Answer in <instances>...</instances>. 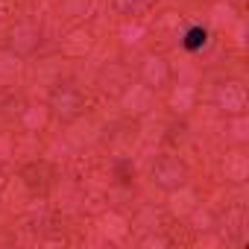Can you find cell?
Here are the masks:
<instances>
[{"label": "cell", "instance_id": "obj_1", "mask_svg": "<svg viewBox=\"0 0 249 249\" xmlns=\"http://www.w3.org/2000/svg\"><path fill=\"white\" fill-rule=\"evenodd\" d=\"M205 38H208V36H205V30L194 27V30H191L188 36H185V47H188V50H199V47L205 44Z\"/></svg>", "mask_w": 249, "mask_h": 249}]
</instances>
